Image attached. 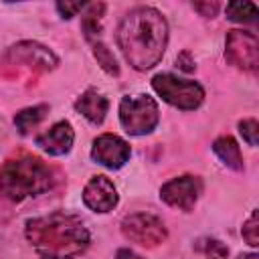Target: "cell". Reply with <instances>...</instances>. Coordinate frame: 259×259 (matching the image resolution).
Here are the masks:
<instances>
[{
  "label": "cell",
  "mask_w": 259,
  "mask_h": 259,
  "mask_svg": "<svg viewBox=\"0 0 259 259\" xmlns=\"http://www.w3.org/2000/svg\"><path fill=\"white\" fill-rule=\"evenodd\" d=\"M117 42L127 63L146 71L158 65L168 42L166 18L150 6H140L127 12L117 28Z\"/></svg>",
  "instance_id": "1"
},
{
  "label": "cell",
  "mask_w": 259,
  "mask_h": 259,
  "mask_svg": "<svg viewBox=\"0 0 259 259\" xmlns=\"http://www.w3.org/2000/svg\"><path fill=\"white\" fill-rule=\"evenodd\" d=\"M26 239L42 259H75L89 247V231L83 221L65 212L30 219Z\"/></svg>",
  "instance_id": "2"
},
{
  "label": "cell",
  "mask_w": 259,
  "mask_h": 259,
  "mask_svg": "<svg viewBox=\"0 0 259 259\" xmlns=\"http://www.w3.org/2000/svg\"><path fill=\"white\" fill-rule=\"evenodd\" d=\"M55 180V170L38 156L30 154L10 158L0 168V192L16 202L51 190Z\"/></svg>",
  "instance_id": "3"
},
{
  "label": "cell",
  "mask_w": 259,
  "mask_h": 259,
  "mask_svg": "<svg viewBox=\"0 0 259 259\" xmlns=\"http://www.w3.org/2000/svg\"><path fill=\"white\" fill-rule=\"evenodd\" d=\"M57 57L45 45L34 40H22L12 45L0 57V75L10 81H26L32 83L40 75L53 71L57 67Z\"/></svg>",
  "instance_id": "4"
},
{
  "label": "cell",
  "mask_w": 259,
  "mask_h": 259,
  "mask_svg": "<svg viewBox=\"0 0 259 259\" xmlns=\"http://www.w3.org/2000/svg\"><path fill=\"white\" fill-rule=\"evenodd\" d=\"M160 119L158 103L150 95H125L119 103V121L132 136L150 134Z\"/></svg>",
  "instance_id": "5"
},
{
  "label": "cell",
  "mask_w": 259,
  "mask_h": 259,
  "mask_svg": "<svg viewBox=\"0 0 259 259\" xmlns=\"http://www.w3.org/2000/svg\"><path fill=\"white\" fill-rule=\"evenodd\" d=\"M152 87L166 103H170L178 109H184V111L196 109L204 99V89L196 81L178 79L172 73L156 75L152 79Z\"/></svg>",
  "instance_id": "6"
},
{
  "label": "cell",
  "mask_w": 259,
  "mask_h": 259,
  "mask_svg": "<svg viewBox=\"0 0 259 259\" xmlns=\"http://www.w3.org/2000/svg\"><path fill=\"white\" fill-rule=\"evenodd\" d=\"M121 233L132 243L144 245V247H156L166 241L168 231L156 214L150 212H136L121 221Z\"/></svg>",
  "instance_id": "7"
},
{
  "label": "cell",
  "mask_w": 259,
  "mask_h": 259,
  "mask_svg": "<svg viewBox=\"0 0 259 259\" xmlns=\"http://www.w3.org/2000/svg\"><path fill=\"white\" fill-rule=\"evenodd\" d=\"M227 61L247 73H255L259 67V42L255 32L249 30H229L227 32Z\"/></svg>",
  "instance_id": "8"
},
{
  "label": "cell",
  "mask_w": 259,
  "mask_h": 259,
  "mask_svg": "<svg viewBox=\"0 0 259 259\" xmlns=\"http://www.w3.org/2000/svg\"><path fill=\"white\" fill-rule=\"evenodd\" d=\"M200 192V182L194 176H178L168 180L162 188H160V198L174 208L180 210H190L198 198Z\"/></svg>",
  "instance_id": "9"
},
{
  "label": "cell",
  "mask_w": 259,
  "mask_h": 259,
  "mask_svg": "<svg viewBox=\"0 0 259 259\" xmlns=\"http://www.w3.org/2000/svg\"><path fill=\"white\" fill-rule=\"evenodd\" d=\"M91 158L107 168H121L130 160V146L125 140L113 134H103L93 142Z\"/></svg>",
  "instance_id": "10"
},
{
  "label": "cell",
  "mask_w": 259,
  "mask_h": 259,
  "mask_svg": "<svg viewBox=\"0 0 259 259\" xmlns=\"http://www.w3.org/2000/svg\"><path fill=\"white\" fill-rule=\"evenodd\" d=\"M83 202L95 212H109L117 204V190L107 176L97 174L83 188Z\"/></svg>",
  "instance_id": "11"
},
{
  "label": "cell",
  "mask_w": 259,
  "mask_h": 259,
  "mask_svg": "<svg viewBox=\"0 0 259 259\" xmlns=\"http://www.w3.org/2000/svg\"><path fill=\"white\" fill-rule=\"evenodd\" d=\"M73 138H75V134H73L71 123L69 121H59L51 130H47L45 134H40L36 138V144L45 152H49L53 156H63V154H67L71 150Z\"/></svg>",
  "instance_id": "12"
},
{
  "label": "cell",
  "mask_w": 259,
  "mask_h": 259,
  "mask_svg": "<svg viewBox=\"0 0 259 259\" xmlns=\"http://www.w3.org/2000/svg\"><path fill=\"white\" fill-rule=\"evenodd\" d=\"M75 109H77L83 117H87L91 123H101V121L105 119L107 109H109V101H107L101 93H97L95 89H87V91L75 101Z\"/></svg>",
  "instance_id": "13"
},
{
  "label": "cell",
  "mask_w": 259,
  "mask_h": 259,
  "mask_svg": "<svg viewBox=\"0 0 259 259\" xmlns=\"http://www.w3.org/2000/svg\"><path fill=\"white\" fill-rule=\"evenodd\" d=\"M214 154L223 160V164H227L233 170H243V156L241 150L237 146V142L231 136H221L219 140H214L212 144Z\"/></svg>",
  "instance_id": "14"
},
{
  "label": "cell",
  "mask_w": 259,
  "mask_h": 259,
  "mask_svg": "<svg viewBox=\"0 0 259 259\" xmlns=\"http://www.w3.org/2000/svg\"><path fill=\"white\" fill-rule=\"evenodd\" d=\"M103 10H105V4H101V2H93V4H87L85 6V14L81 18V26H83L85 36L89 40H95V36L99 38Z\"/></svg>",
  "instance_id": "15"
},
{
  "label": "cell",
  "mask_w": 259,
  "mask_h": 259,
  "mask_svg": "<svg viewBox=\"0 0 259 259\" xmlns=\"http://www.w3.org/2000/svg\"><path fill=\"white\" fill-rule=\"evenodd\" d=\"M49 111V105H34V107H26L22 111H18L14 115V125L18 127L20 134H28Z\"/></svg>",
  "instance_id": "16"
},
{
  "label": "cell",
  "mask_w": 259,
  "mask_h": 259,
  "mask_svg": "<svg viewBox=\"0 0 259 259\" xmlns=\"http://www.w3.org/2000/svg\"><path fill=\"white\" fill-rule=\"evenodd\" d=\"M257 14L259 10L253 2H229L227 4V16L235 22H255Z\"/></svg>",
  "instance_id": "17"
},
{
  "label": "cell",
  "mask_w": 259,
  "mask_h": 259,
  "mask_svg": "<svg viewBox=\"0 0 259 259\" xmlns=\"http://www.w3.org/2000/svg\"><path fill=\"white\" fill-rule=\"evenodd\" d=\"M91 45H93V55H95V59H97V63L109 73V75H119V67H117V61H115V57L111 55V51L97 38V40H91Z\"/></svg>",
  "instance_id": "18"
},
{
  "label": "cell",
  "mask_w": 259,
  "mask_h": 259,
  "mask_svg": "<svg viewBox=\"0 0 259 259\" xmlns=\"http://www.w3.org/2000/svg\"><path fill=\"white\" fill-rule=\"evenodd\" d=\"M198 249H202L208 259H227V255H229V249L221 241H217V239H204V241H200Z\"/></svg>",
  "instance_id": "19"
},
{
  "label": "cell",
  "mask_w": 259,
  "mask_h": 259,
  "mask_svg": "<svg viewBox=\"0 0 259 259\" xmlns=\"http://www.w3.org/2000/svg\"><path fill=\"white\" fill-rule=\"evenodd\" d=\"M243 239L251 245V247H257L259 245V219H257V210L251 212V217L247 219V223L243 225Z\"/></svg>",
  "instance_id": "20"
},
{
  "label": "cell",
  "mask_w": 259,
  "mask_h": 259,
  "mask_svg": "<svg viewBox=\"0 0 259 259\" xmlns=\"http://www.w3.org/2000/svg\"><path fill=\"white\" fill-rule=\"evenodd\" d=\"M239 132L247 140L249 146H257V136H259V123H257V119H253V117L243 119L239 123Z\"/></svg>",
  "instance_id": "21"
},
{
  "label": "cell",
  "mask_w": 259,
  "mask_h": 259,
  "mask_svg": "<svg viewBox=\"0 0 259 259\" xmlns=\"http://www.w3.org/2000/svg\"><path fill=\"white\" fill-rule=\"evenodd\" d=\"M83 8H85V4H81V2H59L57 4V10L61 12L63 18H73Z\"/></svg>",
  "instance_id": "22"
},
{
  "label": "cell",
  "mask_w": 259,
  "mask_h": 259,
  "mask_svg": "<svg viewBox=\"0 0 259 259\" xmlns=\"http://www.w3.org/2000/svg\"><path fill=\"white\" fill-rule=\"evenodd\" d=\"M192 8H194L196 12H200V16L212 18V16L219 12V2H194Z\"/></svg>",
  "instance_id": "23"
},
{
  "label": "cell",
  "mask_w": 259,
  "mask_h": 259,
  "mask_svg": "<svg viewBox=\"0 0 259 259\" xmlns=\"http://www.w3.org/2000/svg\"><path fill=\"white\" fill-rule=\"evenodd\" d=\"M176 63H178V67H180L182 71H186V73L194 71V63L190 61V53H186V51H184V53L178 57V61H176Z\"/></svg>",
  "instance_id": "24"
},
{
  "label": "cell",
  "mask_w": 259,
  "mask_h": 259,
  "mask_svg": "<svg viewBox=\"0 0 259 259\" xmlns=\"http://www.w3.org/2000/svg\"><path fill=\"white\" fill-rule=\"evenodd\" d=\"M115 259H142L140 255H136L134 251H130V249H119L117 251V255H115Z\"/></svg>",
  "instance_id": "25"
},
{
  "label": "cell",
  "mask_w": 259,
  "mask_h": 259,
  "mask_svg": "<svg viewBox=\"0 0 259 259\" xmlns=\"http://www.w3.org/2000/svg\"><path fill=\"white\" fill-rule=\"evenodd\" d=\"M237 259H259L255 253H245V255H239Z\"/></svg>",
  "instance_id": "26"
}]
</instances>
